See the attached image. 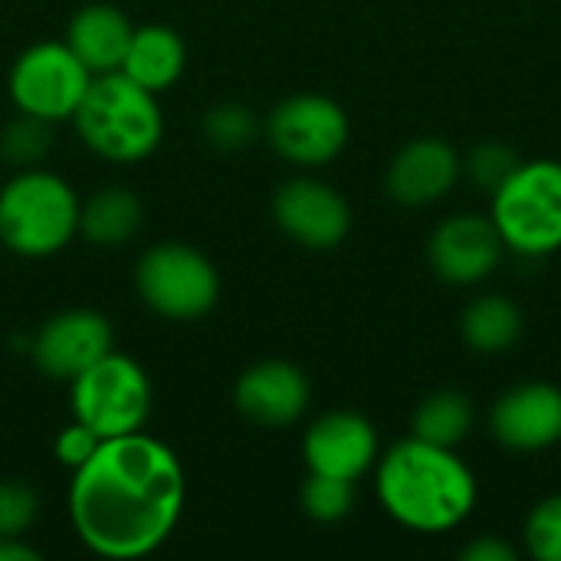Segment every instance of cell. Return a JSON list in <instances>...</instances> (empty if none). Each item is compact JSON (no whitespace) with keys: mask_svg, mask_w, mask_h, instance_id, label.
Returning a JSON list of instances; mask_svg holds the SVG:
<instances>
[{"mask_svg":"<svg viewBox=\"0 0 561 561\" xmlns=\"http://www.w3.org/2000/svg\"><path fill=\"white\" fill-rule=\"evenodd\" d=\"M302 510L309 519L316 523H339L352 513L355 506V486L352 480H339V477H325V473H309V480L302 483Z\"/></svg>","mask_w":561,"mask_h":561,"instance_id":"obj_22","label":"cell"},{"mask_svg":"<svg viewBox=\"0 0 561 561\" xmlns=\"http://www.w3.org/2000/svg\"><path fill=\"white\" fill-rule=\"evenodd\" d=\"M151 408V385L145 371L125 358L108 352L89 371L72 381V411L76 421L92 427L102 440L141 431Z\"/></svg>","mask_w":561,"mask_h":561,"instance_id":"obj_6","label":"cell"},{"mask_svg":"<svg viewBox=\"0 0 561 561\" xmlns=\"http://www.w3.org/2000/svg\"><path fill=\"white\" fill-rule=\"evenodd\" d=\"M99 444H102V437H99L92 427H85L82 421H76L72 427H66V431L56 437V457H59L66 467L79 470V467L99 450Z\"/></svg>","mask_w":561,"mask_h":561,"instance_id":"obj_28","label":"cell"},{"mask_svg":"<svg viewBox=\"0 0 561 561\" xmlns=\"http://www.w3.org/2000/svg\"><path fill=\"white\" fill-rule=\"evenodd\" d=\"M378 500L414 533H447L473 513L477 480L450 447L411 437L381 457Z\"/></svg>","mask_w":561,"mask_h":561,"instance_id":"obj_2","label":"cell"},{"mask_svg":"<svg viewBox=\"0 0 561 561\" xmlns=\"http://www.w3.org/2000/svg\"><path fill=\"white\" fill-rule=\"evenodd\" d=\"M39 552L20 542V536H0V561H36Z\"/></svg>","mask_w":561,"mask_h":561,"instance_id":"obj_30","label":"cell"},{"mask_svg":"<svg viewBox=\"0 0 561 561\" xmlns=\"http://www.w3.org/2000/svg\"><path fill=\"white\" fill-rule=\"evenodd\" d=\"M141 299L168 319H197L217 302L214 263L184 243H161L148 250L135 273Z\"/></svg>","mask_w":561,"mask_h":561,"instance_id":"obj_7","label":"cell"},{"mask_svg":"<svg viewBox=\"0 0 561 561\" xmlns=\"http://www.w3.org/2000/svg\"><path fill=\"white\" fill-rule=\"evenodd\" d=\"M490 197V217L513 253L542 260L561 250V161H519Z\"/></svg>","mask_w":561,"mask_h":561,"instance_id":"obj_4","label":"cell"},{"mask_svg":"<svg viewBox=\"0 0 561 561\" xmlns=\"http://www.w3.org/2000/svg\"><path fill=\"white\" fill-rule=\"evenodd\" d=\"M204 135L214 148L220 151H237V148H247L256 135V118L247 105H237V102H224L217 108L207 112L204 118Z\"/></svg>","mask_w":561,"mask_h":561,"instance_id":"obj_23","label":"cell"},{"mask_svg":"<svg viewBox=\"0 0 561 561\" xmlns=\"http://www.w3.org/2000/svg\"><path fill=\"white\" fill-rule=\"evenodd\" d=\"M3 154L16 164H36L49 151V122L36 115H20L3 131Z\"/></svg>","mask_w":561,"mask_h":561,"instance_id":"obj_26","label":"cell"},{"mask_svg":"<svg viewBox=\"0 0 561 561\" xmlns=\"http://www.w3.org/2000/svg\"><path fill=\"white\" fill-rule=\"evenodd\" d=\"M523 536L533 559L561 561V493L533 506Z\"/></svg>","mask_w":561,"mask_h":561,"instance_id":"obj_24","label":"cell"},{"mask_svg":"<svg viewBox=\"0 0 561 561\" xmlns=\"http://www.w3.org/2000/svg\"><path fill=\"white\" fill-rule=\"evenodd\" d=\"M92 72L66 43H39L26 49L10 72V95L20 112L59 122L76 115Z\"/></svg>","mask_w":561,"mask_h":561,"instance_id":"obj_8","label":"cell"},{"mask_svg":"<svg viewBox=\"0 0 561 561\" xmlns=\"http://www.w3.org/2000/svg\"><path fill=\"white\" fill-rule=\"evenodd\" d=\"M36 519V493L20 480H0V536H20Z\"/></svg>","mask_w":561,"mask_h":561,"instance_id":"obj_27","label":"cell"},{"mask_svg":"<svg viewBox=\"0 0 561 561\" xmlns=\"http://www.w3.org/2000/svg\"><path fill=\"white\" fill-rule=\"evenodd\" d=\"M463 561H516V549L510 542H503L500 536H480L473 539L463 552Z\"/></svg>","mask_w":561,"mask_h":561,"instance_id":"obj_29","label":"cell"},{"mask_svg":"<svg viewBox=\"0 0 561 561\" xmlns=\"http://www.w3.org/2000/svg\"><path fill=\"white\" fill-rule=\"evenodd\" d=\"M273 148L296 164H325L348 141V115L325 95H293L270 115Z\"/></svg>","mask_w":561,"mask_h":561,"instance_id":"obj_9","label":"cell"},{"mask_svg":"<svg viewBox=\"0 0 561 561\" xmlns=\"http://www.w3.org/2000/svg\"><path fill=\"white\" fill-rule=\"evenodd\" d=\"M184 506L178 457L145 434H122L76 470L69 516L79 539L105 559H141L174 529Z\"/></svg>","mask_w":561,"mask_h":561,"instance_id":"obj_1","label":"cell"},{"mask_svg":"<svg viewBox=\"0 0 561 561\" xmlns=\"http://www.w3.org/2000/svg\"><path fill=\"white\" fill-rule=\"evenodd\" d=\"M79 230L72 187L46 171H23L0 191V240L20 256H49Z\"/></svg>","mask_w":561,"mask_h":561,"instance_id":"obj_5","label":"cell"},{"mask_svg":"<svg viewBox=\"0 0 561 561\" xmlns=\"http://www.w3.org/2000/svg\"><path fill=\"white\" fill-rule=\"evenodd\" d=\"M184 39L171 26H141L131 33L128 53L122 59V69L128 79L145 85L148 92H161L178 82L184 72Z\"/></svg>","mask_w":561,"mask_h":561,"instance_id":"obj_18","label":"cell"},{"mask_svg":"<svg viewBox=\"0 0 561 561\" xmlns=\"http://www.w3.org/2000/svg\"><path fill=\"white\" fill-rule=\"evenodd\" d=\"M108 352H112V325L105 316L89 309L53 316L33 342V358L39 371L66 381H76Z\"/></svg>","mask_w":561,"mask_h":561,"instance_id":"obj_12","label":"cell"},{"mask_svg":"<svg viewBox=\"0 0 561 561\" xmlns=\"http://www.w3.org/2000/svg\"><path fill=\"white\" fill-rule=\"evenodd\" d=\"M493 437L506 450L536 454L561 440V388L549 381H526L510 388L490 414Z\"/></svg>","mask_w":561,"mask_h":561,"instance_id":"obj_13","label":"cell"},{"mask_svg":"<svg viewBox=\"0 0 561 561\" xmlns=\"http://www.w3.org/2000/svg\"><path fill=\"white\" fill-rule=\"evenodd\" d=\"M273 217L286 237L309 250L339 247L352 227V210L345 197L312 178L286 181L273 197Z\"/></svg>","mask_w":561,"mask_h":561,"instance_id":"obj_11","label":"cell"},{"mask_svg":"<svg viewBox=\"0 0 561 561\" xmlns=\"http://www.w3.org/2000/svg\"><path fill=\"white\" fill-rule=\"evenodd\" d=\"M79 227L99 247H122L141 227V204L125 187H102L79 207Z\"/></svg>","mask_w":561,"mask_h":561,"instance_id":"obj_20","label":"cell"},{"mask_svg":"<svg viewBox=\"0 0 561 561\" xmlns=\"http://www.w3.org/2000/svg\"><path fill=\"white\" fill-rule=\"evenodd\" d=\"M302 457L309 463V473H325L355 483L378 460V434L362 414L332 411L306 431Z\"/></svg>","mask_w":561,"mask_h":561,"instance_id":"obj_14","label":"cell"},{"mask_svg":"<svg viewBox=\"0 0 561 561\" xmlns=\"http://www.w3.org/2000/svg\"><path fill=\"white\" fill-rule=\"evenodd\" d=\"M460 178V158L444 138H417L388 164V194L404 207H427L450 194Z\"/></svg>","mask_w":561,"mask_h":561,"instance_id":"obj_15","label":"cell"},{"mask_svg":"<svg viewBox=\"0 0 561 561\" xmlns=\"http://www.w3.org/2000/svg\"><path fill=\"white\" fill-rule=\"evenodd\" d=\"M460 332H463V342L473 352L500 355V352H506V348H513L519 342L523 312L506 296H480L463 309Z\"/></svg>","mask_w":561,"mask_h":561,"instance_id":"obj_19","label":"cell"},{"mask_svg":"<svg viewBox=\"0 0 561 561\" xmlns=\"http://www.w3.org/2000/svg\"><path fill=\"white\" fill-rule=\"evenodd\" d=\"M473 421H477V414H473V404H470L467 394H460V391H434L417 404L414 421H411V427H414L411 437H421L427 444L454 450L457 444H463L470 437Z\"/></svg>","mask_w":561,"mask_h":561,"instance_id":"obj_21","label":"cell"},{"mask_svg":"<svg viewBox=\"0 0 561 561\" xmlns=\"http://www.w3.org/2000/svg\"><path fill=\"white\" fill-rule=\"evenodd\" d=\"M72 118L82 141L108 161H138L151 154L164 131L154 92L125 72L92 76Z\"/></svg>","mask_w":561,"mask_h":561,"instance_id":"obj_3","label":"cell"},{"mask_svg":"<svg viewBox=\"0 0 561 561\" xmlns=\"http://www.w3.org/2000/svg\"><path fill=\"white\" fill-rule=\"evenodd\" d=\"M237 411L263 427H286L309 408V381L289 362H260L247 368L233 391Z\"/></svg>","mask_w":561,"mask_h":561,"instance_id":"obj_16","label":"cell"},{"mask_svg":"<svg viewBox=\"0 0 561 561\" xmlns=\"http://www.w3.org/2000/svg\"><path fill=\"white\" fill-rule=\"evenodd\" d=\"M131 23L125 20L122 10L108 3H89L82 7L66 30V46L79 56V62L92 72H118L122 59L131 43Z\"/></svg>","mask_w":561,"mask_h":561,"instance_id":"obj_17","label":"cell"},{"mask_svg":"<svg viewBox=\"0 0 561 561\" xmlns=\"http://www.w3.org/2000/svg\"><path fill=\"white\" fill-rule=\"evenodd\" d=\"M519 168V154L503 141H483L467 158V174L480 191H496L506 184V178Z\"/></svg>","mask_w":561,"mask_h":561,"instance_id":"obj_25","label":"cell"},{"mask_svg":"<svg viewBox=\"0 0 561 561\" xmlns=\"http://www.w3.org/2000/svg\"><path fill=\"white\" fill-rule=\"evenodd\" d=\"M503 237L493 217L483 214H457L447 217L427 243V256L434 273L454 286L483 283L503 260Z\"/></svg>","mask_w":561,"mask_h":561,"instance_id":"obj_10","label":"cell"}]
</instances>
